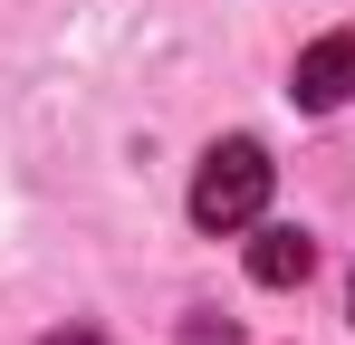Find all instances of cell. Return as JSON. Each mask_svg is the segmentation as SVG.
<instances>
[{
    "label": "cell",
    "instance_id": "cell-1",
    "mask_svg": "<svg viewBox=\"0 0 355 345\" xmlns=\"http://www.w3.org/2000/svg\"><path fill=\"white\" fill-rule=\"evenodd\" d=\"M269 182H279V163H269L250 134L211 144L202 172H192V221H202V230H250L259 211H269Z\"/></svg>",
    "mask_w": 355,
    "mask_h": 345
},
{
    "label": "cell",
    "instance_id": "cell-2",
    "mask_svg": "<svg viewBox=\"0 0 355 345\" xmlns=\"http://www.w3.org/2000/svg\"><path fill=\"white\" fill-rule=\"evenodd\" d=\"M288 96L307 115H336L355 96V29H327V39H307L297 48V67H288Z\"/></svg>",
    "mask_w": 355,
    "mask_h": 345
},
{
    "label": "cell",
    "instance_id": "cell-3",
    "mask_svg": "<svg viewBox=\"0 0 355 345\" xmlns=\"http://www.w3.org/2000/svg\"><path fill=\"white\" fill-rule=\"evenodd\" d=\"M307 269H317V240H307V230L269 221L259 240H250V278H259V288H297Z\"/></svg>",
    "mask_w": 355,
    "mask_h": 345
},
{
    "label": "cell",
    "instance_id": "cell-4",
    "mask_svg": "<svg viewBox=\"0 0 355 345\" xmlns=\"http://www.w3.org/2000/svg\"><path fill=\"white\" fill-rule=\"evenodd\" d=\"M182 345H240L231 317H182Z\"/></svg>",
    "mask_w": 355,
    "mask_h": 345
},
{
    "label": "cell",
    "instance_id": "cell-5",
    "mask_svg": "<svg viewBox=\"0 0 355 345\" xmlns=\"http://www.w3.org/2000/svg\"><path fill=\"white\" fill-rule=\"evenodd\" d=\"M39 345H106V336H87V326H77V336H39Z\"/></svg>",
    "mask_w": 355,
    "mask_h": 345
}]
</instances>
